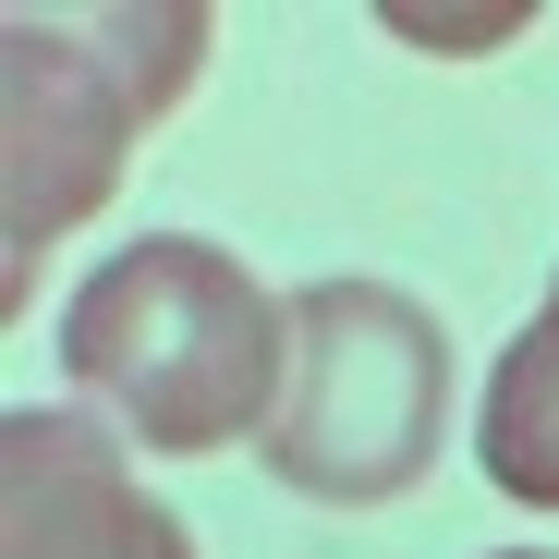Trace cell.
I'll use <instances>...</instances> for the list:
<instances>
[{"label":"cell","instance_id":"3957f363","mask_svg":"<svg viewBox=\"0 0 559 559\" xmlns=\"http://www.w3.org/2000/svg\"><path fill=\"white\" fill-rule=\"evenodd\" d=\"M450 438V329L402 280H305L293 293V378L255 462L317 511H390L438 475Z\"/></svg>","mask_w":559,"mask_h":559},{"label":"cell","instance_id":"277c9868","mask_svg":"<svg viewBox=\"0 0 559 559\" xmlns=\"http://www.w3.org/2000/svg\"><path fill=\"white\" fill-rule=\"evenodd\" d=\"M0 559H195V523L146 499L122 426L98 414H0Z\"/></svg>","mask_w":559,"mask_h":559},{"label":"cell","instance_id":"8992f818","mask_svg":"<svg viewBox=\"0 0 559 559\" xmlns=\"http://www.w3.org/2000/svg\"><path fill=\"white\" fill-rule=\"evenodd\" d=\"M535 13L523 0H499V13H414V0H390V37H414V49H511Z\"/></svg>","mask_w":559,"mask_h":559},{"label":"cell","instance_id":"52a82bcc","mask_svg":"<svg viewBox=\"0 0 559 559\" xmlns=\"http://www.w3.org/2000/svg\"><path fill=\"white\" fill-rule=\"evenodd\" d=\"M499 559H547V547H499Z\"/></svg>","mask_w":559,"mask_h":559},{"label":"cell","instance_id":"7a4b0ae2","mask_svg":"<svg viewBox=\"0 0 559 559\" xmlns=\"http://www.w3.org/2000/svg\"><path fill=\"white\" fill-rule=\"evenodd\" d=\"M219 25L195 0H98V13L0 25V305H37V255L122 195L146 122L195 98Z\"/></svg>","mask_w":559,"mask_h":559},{"label":"cell","instance_id":"6da1fadb","mask_svg":"<svg viewBox=\"0 0 559 559\" xmlns=\"http://www.w3.org/2000/svg\"><path fill=\"white\" fill-rule=\"evenodd\" d=\"M61 378L98 402L158 462H219L267 438L280 378H293V293L207 243V231H146L85 267L61 305Z\"/></svg>","mask_w":559,"mask_h":559},{"label":"cell","instance_id":"5b68a950","mask_svg":"<svg viewBox=\"0 0 559 559\" xmlns=\"http://www.w3.org/2000/svg\"><path fill=\"white\" fill-rule=\"evenodd\" d=\"M475 462H487L499 499L559 511V280H547V305L511 329L499 378H487V402H475Z\"/></svg>","mask_w":559,"mask_h":559}]
</instances>
